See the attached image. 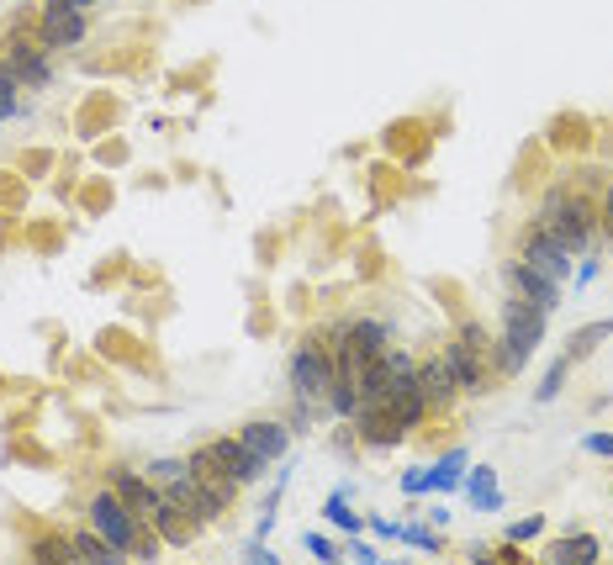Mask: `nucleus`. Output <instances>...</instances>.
<instances>
[{
	"label": "nucleus",
	"instance_id": "obj_1",
	"mask_svg": "<svg viewBox=\"0 0 613 565\" xmlns=\"http://www.w3.org/2000/svg\"><path fill=\"white\" fill-rule=\"evenodd\" d=\"M529 228H540L555 243H566L571 254H582V249L598 243V206L587 196H577V191H566V185H555V191L540 201V212H534Z\"/></svg>",
	"mask_w": 613,
	"mask_h": 565
},
{
	"label": "nucleus",
	"instance_id": "obj_2",
	"mask_svg": "<svg viewBox=\"0 0 613 565\" xmlns=\"http://www.w3.org/2000/svg\"><path fill=\"white\" fill-rule=\"evenodd\" d=\"M545 307L540 301H529V296H508L503 301V338L492 344V365L497 375H518L529 365V354L540 349V338H545Z\"/></svg>",
	"mask_w": 613,
	"mask_h": 565
},
{
	"label": "nucleus",
	"instance_id": "obj_3",
	"mask_svg": "<svg viewBox=\"0 0 613 565\" xmlns=\"http://www.w3.org/2000/svg\"><path fill=\"white\" fill-rule=\"evenodd\" d=\"M291 391H296V407H307V412L333 402V349H328V338H302V344H296Z\"/></svg>",
	"mask_w": 613,
	"mask_h": 565
},
{
	"label": "nucleus",
	"instance_id": "obj_4",
	"mask_svg": "<svg viewBox=\"0 0 613 565\" xmlns=\"http://www.w3.org/2000/svg\"><path fill=\"white\" fill-rule=\"evenodd\" d=\"M85 513H90V529L106 534V539L117 544L122 555H133V539H138V529H143V518H138L133 507H127V502L117 497V492H111V486H101V492L90 497Z\"/></svg>",
	"mask_w": 613,
	"mask_h": 565
},
{
	"label": "nucleus",
	"instance_id": "obj_5",
	"mask_svg": "<svg viewBox=\"0 0 613 565\" xmlns=\"http://www.w3.org/2000/svg\"><path fill=\"white\" fill-rule=\"evenodd\" d=\"M0 59L11 64V74L22 85H48V43L37 37V27H6V37H0Z\"/></svg>",
	"mask_w": 613,
	"mask_h": 565
},
{
	"label": "nucleus",
	"instance_id": "obj_6",
	"mask_svg": "<svg viewBox=\"0 0 613 565\" xmlns=\"http://www.w3.org/2000/svg\"><path fill=\"white\" fill-rule=\"evenodd\" d=\"M185 465H191L196 486H201V492H207V497H212V502L222 507V513H228V507L238 502V481H233V470L222 465V455H217L212 444H201V449H196V455L185 460Z\"/></svg>",
	"mask_w": 613,
	"mask_h": 565
},
{
	"label": "nucleus",
	"instance_id": "obj_7",
	"mask_svg": "<svg viewBox=\"0 0 613 565\" xmlns=\"http://www.w3.org/2000/svg\"><path fill=\"white\" fill-rule=\"evenodd\" d=\"M37 37H43L48 48H80L85 43V11L69 6V0H48V6L37 11Z\"/></svg>",
	"mask_w": 613,
	"mask_h": 565
},
{
	"label": "nucleus",
	"instance_id": "obj_8",
	"mask_svg": "<svg viewBox=\"0 0 613 565\" xmlns=\"http://www.w3.org/2000/svg\"><path fill=\"white\" fill-rule=\"evenodd\" d=\"M503 280H508V291H513V296H529V301H540L545 312H555V307H561V280H550L545 270H534L524 254H518V259H508V265H503Z\"/></svg>",
	"mask_w": 613,
	"mask_h": 565
},
{
	"label": "nucleus",
	"instance_id": "obj_9",
	"mask_svg": "<svg viewBox=\"0 0 613 565\" xmlns=\"http://www.w3.org/2000/svg\"><path fill=\"white\" fill-rule=\"evenodd\" d=\"M439 354H444V360H450V370H455L460 397H481V391H487V354H476L466 338H450Z\"/></svg>",
	"mask_w": 613,
	"mask_h": 565
},
{
	"label": "nucleus",
	"instance_id": "obj_10",
	"mask_svg": "<svg viewBox=\"0 0 613 565\" xmlns=\"http://www.w3.org/2000/svg\"><path fill=\"white\" fill-rule=\"evenodd\" d=\"M413 375H418V386H423V397H429L434 412H444V407L460 397V381H455V370H450V360H444V354H429V360H418Z\"/></svg>",
	"mask_w": 613,
	"mask_h": 565
},
{
	"label": "nucleus",
	"instance_id": "obj_11",
	"mask_svg": "<svg viewBox=\"0 0 613 565\" xmlns=\"http://www.w3.org/2000/svg\"><path fill=\"white\" fill-rule=\"evenodd\" d=\"M518 254H524L534 270H545L550 280H566L571 275V249H566V243H555L550 233H540V228L524 233V249H518Z\"/></svg>",
	"mask_w": 613,
	"mask_h": 565
},
{
	"label": "nucleus",
	"instance_id": "obj_12",
	"mask_svg": "<svg viewBox=\"0 0 613 565\" xmlns=\"http://www.w3.org/2000/svg\"><path fill=\"white\" fill-rule=\"evenodd\" d=\"M238 444L249 449L254 460H281L286 455V444H291V433H286V423H270V418H254V423H244L238 428Z\"/></svg>",
	"mask_w": 613,
	"mask_h": 565
},
{
	"label": "nucleus",
	"instance_id": "obj_13",
	"mask_svg": "<svg viewBox=\"0 0 613 565\" xmlns=\"http://www.w3.org/2000/svg\"><path fill=\"white\" fill-rule=\"evenodd\" d=\"M212 449L222 455V465L233 470V481H238V486H249V481H259V476H265V460H254L249 449L238 444V433H233V439H212Z\"/></svg>",
	"mask_w": 613,
	"mask_h": 565
},
{
	"label": "nucleus",
	"instance_id": "obj_14",
	"mask_svg": "<svg viewBox=\"0 0 613 565\" xmlns=\"http://www.w3.org/2000/svg\"><path fill=\"white\" fill-rule=\"evenodd\" d=\"M69 539H74V550H80V560H96V565H122L127 560L117 544H111L106 534H96V529H74Z\"/></svg>",
	"mask_w": 613,
	"mask_h": 565
},
{
	"label": "nucleus",
	"instance_id": "obj_15",
	"mask_svg": "<svg viewBox=\"0 0 613 565\" xmlns=\"http://www.w3.org/2000/svg\"><path fill=\"white\" fill-rule=\"evenodd\" d=\"M613 338V317H603V323H587V328H577L571 333V344H566V360L577 365V360H587V354H598V344H608Z\"/></svg>",
	"mask_w": 613,
	"mask_h": 565
},
{
	"label": "nucleus",
	"instance_id": "obj_16",
	"mask_svg": "<svg viewBox=\"0 0 613 565\" xmlns=\"http://www.w3.org/2000/svg\"><path fill=\"white\" fill-rule=\"evenodd\" d=\"M603 555V544L592 539V534H571V539H555L550 544V560H566V565H587V560H598Z\"/></svg>",
	"mask_w": 613,
	"mask_h": 565
},
{
	"label": "nucleus",
	"instance_id": "obj_17",
	"mask_svg": "<svg viewBox=\"0 0 613 565\" xmlns=\"http://www.w3.org/2000/svg\"><path fill=\"white\" fill-rule=\"evenodd\" d=\"M32 560H80V550H74V539L43 534V539H32Z\"/></svg>",
	"mask_w": 613,
	"mask_h": 565
},
{
	"label": "nucleus",
	"instance_id": "obj_18",
	"mask_svg": "<svg viewBox=\"0 0 613 565\" xmlns=\"http://www.w3.org/2000/svg\"><path fill=\"white\" fill-rule=\"evenodd\" d=\"M471 502H476V507H497V502H503V497H497V481H492L487 465H481L476 481H471Z\"/></svg>",
	"mask_w": 613,
	"mask_h": 565
},
{
	"label": "nucleus",
	"instance_id": "obj_19",
	"mask_svg": "<svg viewBox=\"0 0 613 565\" xmlns=\"http://www.w3.org/2000/svg\"><path fill=\"white\" fill-rule=\"evenodd\" d=\"M566 375H571V360H561V365H555V370L545 375V386L534 391V397H540V402H555V397H561V386H566Z\"/></svg>",
	"mask_w": 613,
	"mask_h": 565
},
{
	"label": "nucleus",
	"instance_id": "obj_20",
	"mask_svg": "<svg viewBox=\"0 0 613 565\" xmlns=\"http://www.w3.org/2000/svg\"><path fill=\"white\" fill-rule=\"evenodd\" d=\"M328 518H333V523H339V529H349V534H355V529H360V518H355V513H349V507H344V497H333V502H328Z\"/></svg>",
	"mask_w": 613,
	"mask_h": 565
},
{
	"label": "nucleus",
	"instance_id": "obj_21",
	"mask_svg": "<svg viewBox=\"0 0 613 565\" xmlns=\"http://www.w3.org/2000/svg\"><path fill=\"white\" fill-rule=\"evenodd\" d=\"M16 90H22V80H16V74H11V64L0 59V101H6V106H16Z\"/></svg>",
	"mask_w": 613,
	"mask_h": 565
},
{
	"label": "nucleus",
	"instance_id": "obj_22",
	"mask_svg": "<svg viewBox=\"0 0 613 565\" xmlns=\"http://www.w3.org/2000/svg\"><path fill=\"white\" fill-rule=\"evenodd\" d=\"M540 529H545V518H524V523H513V529H508V539H513V544H524V539H534Z\"/></svg>",
	"mask_w": 613,
	"mask_h": 565
},
{
	"label": "nucleus",
	"instance_id": "obj_23",
	"mask_svg": "<svg viewBox=\"0 0 613 565\" xmlns=\"http://www.w3.org/2000/svg\"><path fill=\"white\" fill-rule=\"evenodd\" d=\"M587 449H592V455H613V433H592Z\"/></svg>",
	"mask_w": 613,
	"mask_h": 565
},
{
	"label": "nucleus",
	"instance_id": "obj_24",
	"mask_svg": "<svg viewBox=\"0 0 613 565\" xmlns=\"http://www.w3.org/2000/svg\"><path fill=\"white\" fill-rule=\"evenodd\" d=\"M307 550L318 555V560H333V544H328V539H318V534H307Z\"/></svg>",
	"mask_w": 613,
	"mask_h": 565
},
{
	"label": "nucleus",
	"instance_id": "obj_25",
	"mask_svg": "<svg viewBox=\"0 0 613 565\" xmlns=\"http://www.w3.org/2000/svg\"><path fill=\"white\" fill-rule=\"evenodd\" d=\"M603 228H608V238H613V185L603 191Z\"/></svg>",
	"mask_w": 613,
	"mask_h": 565
}]
</instances>
